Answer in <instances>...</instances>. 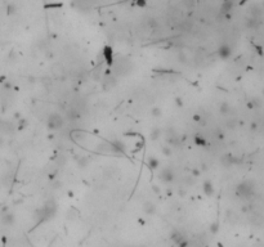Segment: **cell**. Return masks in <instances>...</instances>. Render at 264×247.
Returning a JSON list of instances; mask_svg holds the SVG:
<instances>
[{"instance_id":"cell-23","label":"cell","mask_w":264,"mask_h":247,"mask_svg":"<svg viewBox=\"0 0 264 247\" xmlns=\"http://www.w3.org/2000/svg\"><path fill=\"white\" fill-rule=\"evenodd\" d=\"M218 229H219V227H218V223H215V224H211V227H210V232L211 233H217L218 232Z\"/></svg>"},{"instance_id":"cell-20","label":"cell","mask_w":264,"mask_h":247,"mask_svg":"<svg viewBox=\"0 0 264 247\" xmlns=\"http://www.w3.org/2000/svg\"><path fill=\"white\" fill-rule=\"evenodd\" d=\"M27 126H28V121L25 120V119H22V120L18 122V129H25V127H27Z\"/></svg>"},{"instance_id":"cell-28","label":"cell","mask_w":264,"mask_h":247,"mask_svg":"<svg viewBox=\"0 0 264 247\" xmlns=\"http://www.w3.org/2000/svg\"><path fill=\"white\" fill-rule=\"evenodd\" d=\"M200 175H201V171H200L198 169H193V170H192V176H196V178H197V176H200Z\"/></svg>"},{"instance_id":"cell-29","label":"cell","mask_w":264,"mask_h":247,"mask_svg":"<svg viewBox=\"0 0 264 247\" xmlns=\"http://www.w3.org/2000/svg\"><path fill=\"white\" fill-rule=\"evenodd\" d=\"M179 59L182 61V63H187V58H186V56L183 54V53H181V54H179Z\"/></svg>"},{"instance_id":"cell-14","label":"cell","mask_w":264,"mask_h":247,"mask_svg":"<svg viewBox=\"0 0 264 247\" xmlns=\"http://www.w3.org/2000/svg\"><path fill=\"white\" fill-rule=\"evenodd\" d=\"M229 111H231V106H229L227 102H223V103L220 104V107H219V112H220L222 115H228Z\"/></svg>"},{"instance_id":"cell-33","label":"cell","mask_w":264,"mask_h":247,"mask_svg":"<svg viewBox=\"0 0 264 247\" xmlns=\"http://www.w3.org/2000/svg\"><path fill=\"white\" fill-rule=\"evenodd\" d=\"M117 2H126V0H117Z\"/></svg>"},{"instance_id":"cell-19","label":"cell","mask_w":264,"mask_h":247,"mask_svg":"<svg viewBox=\"0 0 264 247\" xmlns=\"http://www.w3.org/2000/svg\"><path fill=\"white\" fill-rule=\"evenodd\" d=\"M14 221V216L12 215V214H9V215H5L4 216V223H7V224H12Z\"/></svg>"},{"instance_id":"cell-31","label":"cell","mask_w":264,"mask_h":247,"mask_svg":"<svg viewBox=\"0 0 264 247\" xmlns=\"http://www.w3.org/2000/svg\"><path fill=\"white\" fill-rule=\"evenodd\" d=\"M137 4H138L139 7H143L146 4V0H137Z\"/></svg>"},{"instance_id":"cell-13","label":"cell","mask_w":264,"mask_h":247,"mask_svg":"<svg viewBox=\"0 0 264 247\" xmlns=\"http://www.w3.org/2000/svg\"><path fill=\"white\" fill-rule=\"evenodd\" d=\"M162 131H161V129L160 127H153L151 133H150V138H151V141H157L158 138L161 136Z\"/></svg>"},{"instance_id":"cell-8","label":"cell","mask_w":264,"mask_h":247,"mask_svg":"<svg viewBox=\"0 0 264 247\" xmlns=\"http://www.w3.org/2000/svg\"><path fill=\"white\" fill-rule=\"evenodd\" d=\"M220 162H222V165H223V166H232V165L236 162V160L233 158V156H232V155L227 153V155H223V156L220 157Z\"/></svg>"},{"instance_id":"cell-10","label":"cell","mask_w":264,"mask_h":247,"mask_svg":"<svg viewBox=\"0 0 264 247\" xmlns=\"http://www.w3.org/2000/svg\"><path fill=\"white\" fill-rule=\"evenodd\" d=\"M67 117H68V120H71V121H76V120H79L80 117H81V112L80 111H77L75 107L73 108H71V110H68V112H67Z\"/></svg>"},{"instance_id":"cell-24","label":"cell","mask_w":264,"mask_h":247,"mask_svg":"<svg viewBox=\"0 0 264 247\" xmlns=\"http://www.w3.org/2000/svg\"><path fill=\"white\" fill-rule=\"evenodd\" d=\"M174 102H175V104L178 107H183V99L181 98V96H177V98L174 99Z\"/></svg>"},{"instance_id":"cell-11","label":"cell","mask_w":264,"mask_h":247,"mask_svg":"<svg viewBox=\"0 0 264 247\" xmlns=\"http://www.w3.org/2000/svg\"><path fill=\"white\" fill-rule=\"evenodd\" d=\"M52 72L53 73H57V75H61V73H65V66H63L62 63L57 62V63H53L52 67H50Z\"/></svg>"},{"instance_id":"cell-21","label":"cell","mask_w":264,"mask_h":247,"mask_svg":"<svg viewBox=\"0 0 264 247\" xmlns=\"http://www.w3.org/2000/svg\"><path fill=\"white\" fill-rule=\"evenodd\" d=\"M192 119H193V121H195V122H198V124L204 120V119H202V116L200 115V113H195V115L192 116Z\"/></svg>"},{"instance_id":"cell-16","label":"cell","mask_w":264,"mask_h":247,"mask_svg":"<svg viewBox=\"0 0 264 247\" xmlns=\"http://www.w3.org/2000/svg\"><path fill=\"white\" fill-rule=\"evenodd\" d=\"M161 152H162V155L164 156H170L172 153H173V149H172V147L170 146H162L161 147Z\"/></svg>"},{"instance_id":"cell-3","label":"cell","mask_w":264,"mask_h":247,"mask_svg":"<svg viewBox=\"0 0 264 247\" xmlns=\"http://www.w3.org/2000/svg\"><path fill=\"white\" fill-rule=\"evenodd\" d=\"M158 179H160L162 183H166V184H170L174 181L175 179V175H174V171L170 169V167H165L160 171V174H158Z\"/></svg>"},{"instance_id":"cell-30","label":"cell","mask_w":264,"mask_h":247,"mask_svg":"<svg viewBox=\"0 0 264 247\" xmlns=\"http://www.w3.org/2000/svg\"><path fill=\"white\" fill-rule=\"evenodd\" d=\"M152 190H153L155 193H157V195H160V193H161V190H160V188H158L157 185H152Z\"/></svg>"},{"instance_id":"cell-12","label":"cell","mask_w":264,"mask_h":247,"mask_svg":"<svg viewBox=\"0 0 264 247\" xmlns=\"http://www.w3.org/2000/svg\"><path fill=\"white\" fill-rule=\"evenodd\" d=\"M147 165H148V167L151 170H156L158 166H160V161L152 156V157H148V160H147Z\"/></svg>"},{"instance_id":"cell-15","label":"cell","mask_w":264,"mask_h":247,"mask_svg":"<svg viewBox=\"0 0 264 247\" xmlns=\"http://www.w3.org/2000/svg\"><path fill=\"white\" fill-rule=\"evenodd\" d=\"M151 115H152V117H160L162 115V110L160 108V107H152Z\"/></svg>"},{"instance_id":"cell-22","label":"cell","mask_w":264,"mask_h":247,"mask_svg":"<svg viewBox=\"0 0 264 247\" xmlns=\"http://www.w3.org/2000/svg\"><path fill=\"white\" fill-rule=\"evenodd\" d=\"M88 162H89V160H88L87 157H81V158L79 160V166H87Z\"/></svg>"},{"instance_id":"cell-18","label":"cell","mask_w":264,"mask_h":247,"mask_svg":"<svg viewBox=\"0 0 264 247\" xmlns=\"http://www.w3.org/2000/svg\"><path fill=\"white\" fill-rule=\"evenodd\" d=\"M182 3L187 9H192L195 7V0H182Z\"/></svg>"},{"instance_id":"cell-1","label":"cell","mask_w":264,"mask_h":247,"mask_svg":"<svg viewBox=\"0 0 264 247\" xmlns=\"http://www.w3.org/2000/svg\"><path fill=\"white\" fill-rule=\"evenodd\" d=\"M65 125V120L59 113H50L47 120V126L50 130H59Z\"/></svg>"},{"instance_id":"cell-32","label":"cell","mask_w":264,"mask_h":247,"mask_svg":"<svg viewBox=\"0 0 264 247\" xmlns=\"http://www.w3.org/2000/svg\"><path fill=\"white\" fill-rule=\"evenodd\" d=\"M179 195H181V197H184L186 192H184V190H179Z\"/></svg>"},{"instance_id":"cell-7","label":"cell","mask_w":264,"mask_h":247,"mask_svg":"<svg viewBox=\"0 0 264 247\" xmlns=\"http://www.w3.org/2000/svg\"><path fill=\"white\" fill-rule=\"evenodd\" d=\"M202 190L205 193V196L207 197H211L215 193V189H214V185L211 184V181L210 180H206L204 181V184H202Z\"/></svg>"},{"instance_id":"cell-17","label":"cell","mask_w":264,"mask_h":247,"mask_svg":"<svg viewBox=\"0 0 264 247\" xmlns=\"http://www.w3.org/2000/svg\"><path fill=\"white\" fill-rule=\"evenodd\" d=\"M195 143L200 147H202V146H206V141L201 136V135H196L195 136Z\"/></svg>"},{"instance_id":"cell-27","label":"cell","mask_w":264,"mask_h":247,"mask_svg":"<svg viewBox=\"0 0 264 247\" xmlns=\"http://www.w3.org/2000/svg\"><path fill=\"white\" fill-rule=\"evenodd\" d=\"M235 126H236V121H235V120H229V121H227V127L233 129Z\"/></svg>"},{"instance_id":"cell-4","label":"cell","mask_w":264,"mask_h":247,"mask_svg":"<svg viewBox=\"0 0 264 247\" xmlns=\"http://www.w3.org/2000/svg\"><path fill=\"white\" fill-rule=\"evenodd\" d=\"M102 53H103V57H104V59H106V63H107L110 67L113 66L115 59H113V49H112V47L106 45V47L103 48V52H102Z\"/></svg>"},{"instance_id":"cell-9","label":"cell","mask_w":264,"mask_h":247,"mask_svg":"<svg viewBox=\"0 0 264 247\" xmlns=\"http://www.w3.org/2000/svg\"><path fill=\"white\" fill-rule=\"evenodd\" d=\"M143 211L147 215H155L156 214V206L152 202H144L143 203Z\"/></svg>"},{"instance_id":"cell-5","label":"cell","mask_w":264,"mask_h":247,"mask_svg":"<svg viewBox=\"0 0 264 247\" xmlns=\"http://www.w3.org/2000/svg\"><path fill=\"white\" fill-rule=\"evenodd\" d=\"M172 241H173L175 245L181 246V247L188 246V241L183 237V234L179 233V232H173V233H172Z\"/></svg>"},{"instance_id":"cell-25","label":"cell","mask_w":264,"mask_h":247,"mask_svg":"<svg viewBox=\"0 0 264 247\" xmlns=\"http://www.w3.org/2000/svg\"><path fill=\"white\" fill-rule=\"evenodd\" d=\"M184 181H186V184H187V185H192L193 176L191 175V176H187V178H184Z\"/></svg>"},{"instance_id":"cell-26","label":"cell","mask_w":264,"mask_h":247,"mask_svg":"<svg viewBox=\"0 0 264 247\" xmlns=\"http://www.w3.org/2000/svg\"><path fill=\"white\" fill-rule=\"evenodd\" d=\"M148 23H150V26H151L153 30H155V28H157V26H158V23L156 22V19H153V18H152V19H150V22H148Z\"/></svg>"},{"instance_id":"cell-6","label":"cell","mask_w":264,"mask_h":247,"mask_svg":"<svg viewBox=\"0 0 264 247\" xmlns=\"http://www.w3.org/2000/svg\"><path fill=\"white\" fill-rule=\"evenodd\" d=\"M231 54H232V49H231L229 45L223 44V45L219 47V49H218V56H219L222 59H227V58H229Z\"/></svg>"},{"instance_id":"cell-2","label":"cell","mask_w":264,"mask_h":247,"mask_svg":"<svg viewBox=\"0 0 264 247\" xmlns=\"http://www.w3.org/2000/svg\"><path fill=\"white\" fill-rule=\"evenodd\" d=\"M236 193L241 198H249V197L252 196V193H254V187H252V184L250 183V181H244V183L238 184Z\"/></svg>"}]
</instances>
